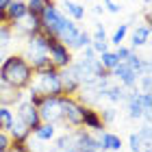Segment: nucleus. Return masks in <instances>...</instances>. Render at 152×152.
I'll list each match as a JSON object with an SVG mask.
<instances>
[{
	"mask_svg": "<svg viewBox=\"0 0 152 152\" xmlns=\"http://www.w3.org/2000/svg\"><path fill=\"white\" fill-rule=\"evenodd\" d=\"M31 76H33V67L24 57H18V54L7 57L0 65V80L9 87H15V89L26 87L31 83Z\"/></svg>",
	"mask_w": 152,
	"mask_h": 152,
	"instance_id": "nucleus-1",
	"label": "nucleus"
},
{
	"mask_svg": "<svg viewBox=\"0 0 152 152\" xmlns=\"http://www.w3.org/2000/svg\"><path fill=\"white\" fill-rule=\"evenodd\" d=\"M37 113H39V120L48 122V124L63 120V113H61V96H44V100L37 107Z\"/></svg>",
	"mask_w": 152,
	"mask_h": 152,
	"instance_id": "nucleus-2",
	"label": "nucleus"
},
{
	"mask_svg": "<svg viewBox=\"0 0 152 152\" xmlns=\"http://www.w3.org/2000/svg\"><path fill=\"white\" fill-rule=\"evenodd\" d=\"M48 57H50L54 67H67L72 63V54L67 50V46H63L57 37L48 35Z\"/></svg>",
	"mask_w": 152,
	"mask_h": 152,
	"instance_id": "nucleus-3",
	"label": "nucleus"
},
{
	"mask_svg": "<svg viewBox=\"0 0 152 152\" xmlns=\"http://www.w3.org/2000/svg\"><path fill=\"white\" fill-rule=\"evenodd\" d=\"M35 89L41 94V96H61V76L57 70H50V72H44L39 74V80Z\"/></svg>",
	"mask_w": 152,
	"mask_h": 152,
	"instance_id": "nucleus-4",
	"label": "nucleus"
},
{
	"mask_svg": "<svg viewBox=\"0 0 152 152\" xmlns=\"http://www.w3.org/2000/svg\"><path fill=\"white\" fill-rule=\"evenodd\" d=\"M61 113L72 126H83V107L76 100L67 98V96H61Z\"/></svg>",
	"mask_w": 152,
	"mask_h": 152,
	"instance_id": "nucleus-5",
	"label": "nucleus"
},
{
	"mask_svg": "<svg viewBox=\"0 0 152 152\" xmlns=\"http://www.w3.org/2000/svg\"><path fill=\"white\" fill-rule=\"evenodd\" d=\"M18 117H20V122H22L24 126L31 130V133H35V130L39 128V124H41L39 113H37V107L31 104V102H22V104H20Z\"/></svg>",
	"mask_w": 152,
	"mask_h": 152,
	"instance_id": "nucleus-6",
	"label": "nucleus"
},
{
	"mask_svg": "<svg viewBox=\"0 0 152 152\" xmlns=\"http://www.w3.org/2000/svg\"><path fill=\"white\" fill-rule=\"evenodd\" d=\"M111 72H113V76L120 78V83H122L124 87H135V85H137V78H139V74L133 72L126 63H124V61H120V63H117Z\"/></svg>",
	"mask_w": 152,
	"mask_h": 152,
	"instance_id": "nucleus-7",
	"label": "nucleus"
},
{
	"mask_svg": "<svg viewBox=\"0 0 152 152\" xmlns=\"http://www.w3.org/2000/svg\"><path fill=\"white\" fill-rule=\"evenodd\" d=\"M76 35H78V26L65 18L63 24L59 26V31H57V35H54V37H57L63 46H72V41L76 39Z\"/></svg>",
	"mask_w": 152,
	"mask_h": 152,
	"instance_id": "nucleus-8",
	"label": "nucleus"
},
{
	"mask_svg": "<svg viewBox=\"0 0 152 152\" xmlns=\"http://www.w3.org/2000/svg\"><path fill=\"white\" fill-rule=\"evenodd\" d=\"M7 20H9V22H18V20H22L26 13V2L24 0H11L9 2V7H7Z\"/></svg>",
	"mask_w": 152,
	"mask_h": 152,
	"instance_id": "nucleus-9",
	"label": "nucleus"
},
{
	"mask_svg": "<svg viewBox=\"0 0 152 152\" xmlns=\"http://www.w3.org/2000/svg\"><path fill=\"white\" fill-rule=\"evenodd\" d=\"M83 124L91 130H102V120H100L98 111H94L89 107H83Z\"/></svg>",
	"mask_w": 152,
	"mask_h": 152,
	"instance_id": "nucleus-10",
	"label": "nucleus"
},
{
	"mask_svg": "<svg viewBox=\"0 0 152 152\" xmlns=\"http://www.w3.org/2000/svg\"><path fill=\"white\" fill-rule=\"evenodd\" d=\"M20 100H22V94H20L15 87L4 85L2 89H0V107H7V104H11V102H20Z\"/></svg>",
	"mask_w": 152,
	"mask_h": 152,
	"instance_id": "nucleus-11",
	"label": "nucleus"
},
{
	"mask_svg": "<svg viewBox=\"0 0 152 152\" xmlns=\"http://www.w3.org/2000/svg\"><path fill=\"white\" fill-rule=\"evenodd\" d=\"M124 100H128V115L133 117V120H139L143 115V107L139 102V94H128Z\"/></svg>",
	"mask_w": 152,
	"mask_h": 152,
	"instance_id": "nucleus-12",
	"label": "nucleus"
},
{
	"mask_svg": "<svg viewBox=\"0 0 152 152\" xmlns=\"http://www.w3.org/2000/svg\"><path fill=\"white\" fill-rule=\"evenodd\" d=\"M9 130H11V137L15 139V143H24V141H26V137L31 135V130L26 128L22 122H20V117H18V120H13V124H11V128H9Z\"/></svg>",
	"mask_w": 152,
	"mask_h": 152,
	"instance_id": "nucleus-13",
	"label": "nucleus"
},
{
	"mask_svg": "<svg viewBox=\"0 0 152 152\" xmlns=\"http://www.w3.org/2000/svg\"><path fill=\"white\" fill-rule=\"evenodd\" d=\"M100 98H109L111 102H122L124 98H126V91H124L122 87H117V85H111V87H104L102 91H98Z\"/></svg>",
	"mask_w": 152,
	"mask_h": 152,
	"instance_id": "nucleus-14",
	"label": "nucleus"
},
{
	"mask_svg": "<svg viewBox=\"0 0 152 152\" xmlns=\"http://www.w3.org/2000/svg\"><path fill=\"white\" fill-rule=\"evenodd\" d=\"M54 2L52 0H28L26 2V11L31 13V15H35V18H41V13H44L46 7H52Z\"/></svg>",
	"mask_w": 152,
	"mask_h": 152,
	"instance_id": "nucleus-15",
	"label": "nucleus"
},
{
	"mask_svg": "<svg viewBox=\"0 0 152 152\" xmlns=\"http://www.w3.org/2000/svg\"><path fill=\"white\" fill-rule=\"evenodd\" d=\"M100 143H102L104 150H122V139L117 135H113V133H102Z\"/></svg>",
	"mask_w": 152,
	"mask_h": 152,
	"instance_id": "nucleus-16",
	"label": "nucleus"
},
{
	"mask_svg": "<svg viewBox=\"0 0 152 152\" xmlns=\"http://www.w3.org/2000/svg\"><path fill=\"white\" fill-rule=\"evenodd\" d=\"M148 39H150V26H137L135 33H133V46H143V44H148Z\"/></svg>",
	"mask_w": 152,
	"mask_h": 152,
	"instance_id": "nucleus-17",
	"label": "nucleus"
},
{
	"mask_svg": "<svg viewBox=\"0 0 152 152\" xmlns=\"http://www.w3.org/2000/svg\"><path fill=\"white\" fill-rule=\"evenodd\" d=\"M98 61H100V65H102V67H104V70H107V72H111V70H113V67H115L117 63H120V59H117V57H115V52H109V50H107V52H102Z\"/></svg>",
	"mask_w": 152,
	"mask_h": 152,
	"instance_id": "nucleus-18",
	"label": "nucleus"
},
{
	"mask_svg": "<svg viewBox=\"0 0 152 152\" xmlns=\"http://www.w3.org/2000/svg\"><path fill=\"white\" fill-rule=\"evenodd\" d=\"M35 135H37V139L41 141H50L52 137H54V124H39V128L35 130Z\"/></svg>",
	"mask_w": 152,
	"mask_h": 152,
	"instance_id": "nucleus-19",
	"label": "nucleus"
},
{
	"mask_svg": "<svg viewBox=\"0 0 152 152\" xmlns=\"http://www.w3.org/2000/svg\"><path fill=\"white\" fill-rule=\"evenodd\" d=\"M65 11L70 13L74 20H83V18H85V9H83L78 2H70V0H65Z\"/></svg>",
	"mask_w": 152,
	"mask_h": 152,
	"instance_id": "nucleus-20",
	"label": "nucleus"
},
{
	"mask_svg": "<svg viewBox=\"0 0 152 152\" xmlns=\"http://www.w3.org/2000/svg\"><path fill=\"white\" fill-rule=\"evenodd\" d=\"M89 44H91V35L87 31H78V35H76V39L72 41L70 48H87Z\"/></svg>",
	"mask_w": 152,
	"mask_h": 152,
	"instance_id": "nucleus-21",
	"label": "nucleus"
},
{
	"mask_svg": "<svg viewBox=\"0 0 152 152\" xmlns=\"http://www.w3.org/2000/svg\"><path fill=\"white\" fill-rule=\"evenodd\" d=\"M124 63H126V65H128L133 72L141 74V67H143V59H141V57H137V54H133V52H130V54H128V59L124 61Z\"/></svg>",
	"mask_w": 152,
	"mask_h": 152,
	"instance_id": "nucleus-22",
	"label": "nucleus"
},
{
	"mask_svg": "<svg viewBox=\"0 0 152 152\" xmlns=\"http://www.w3.org/2000/svg\"><path fill=\"white\" fill-rule=\"evenodd\" d=\"M11 124H13V113H11L7 107H0V128H7V130H9Z\"/></svg>",
	"mask_w": 152,
	"mask_h": 152,
	"instance_id": "nucleus-23",
	"label": "nucleus"
},
{
	"mask_svg": "<svg viewBox=\"0 0 152 152\" xmlns=\"http://www.w3.org/2000/svg\"><path fill=\"white\" fill-rule=\"evenodd\" d=\"M126 33H128V24H122L120 28H117V31L113 33V37H111V44L120 46L122 41H124V37H126Z\"/></svg>",
	"mask_w": 152,
	"mask_h": 152,
	"instance_id": "nucleus-24",
	"label": "nucleus"
},
{
	"mask_svg": "<svg viewBox=\"0 0 152 152\" xmlns=\"http://www.w3.org/2000/svg\"><path fill=\"white\" fill-rule=\"evenodd\" d=\"M128 141H130V150H133V152H141L143 150V141H141L139 133H130Z\"/></svg>",
	"mask_w": 152,
	"mask_h": 152,
	"instance_id": "nucleus-25",
	"label": "nucleus"
},
{
	"mask_svg": "<svg viewBox=\"0 0 152 152\" xmlns=\"http://www.w3.org/2000/svg\"><path fill=\"white\" fill-rule=\"evenodd\" d=\"M139 102H141L143 111H152V96H150V91L139 94Z\"/></svg>",
	"mask_w": 152,
	"mask_h": 152,
	"instance_id": "nucleus-26",
	"label": "nucleus"
},
{
	"mask_svg": "<svg viewBox=\"0 0 152 152\" xmlns=\"http://www.w3.org/2000/svg\"><path fill=\"white\" fill-rule=\"evenodd\" d=\"M9 148H11V137L0 130V152H7Z\"/></svg>",
	"mask_w": 152,
	"mask_h": 152,
	"instance_id": "nucleus-27",
	"label": "nucleus"
},
{
	"mask_svg": "<svg viewBox=\"0 0 152 152\" xmlns=\"http://www.w3.org/2000/svg\"><path fill=\"white\" fill-rule=\"evenodd\" d=\"M89 46L94 48V52H100V54L109 50V46H107V39H104V41H91Z\"/></svg>",
	"mask_w": 152,
	"mask_h": 152,
	"instance_id": "nucleus-28",
	"label": "nucleus"
},
{
	"mask_svg": "<svg viewBox=\"0 0 152 152\" xmlns=\"http://www.w3.org/2000/svg\"><path fill=\"white\" fill-rule=\"evenodd\" d=\"M100 120H102V124H104V122H113V120H115V109H113V107L104 109V111H102V117H100Z\"/></svg>",
	"mask_w": 152,
	"mask_h": 152,
	"instance_id": "nucleus-29",
	"label": "nucleus"
},
{
	"mask_svg": "<svg viewBox=\"0 0 152 152\" xmlns=\"http://www.w3.org/2000/svg\"><path fill=\"white\" fill-rule=\"evenodd\" d=\"M130 52H133V50H130V48H122V46H117V50H115V57L120 59V61H126Z\"/></svg>",
	"mask_w": 152,
	"mask_h": 152,
	"instance_id": "nucleus-30",
	"label": "nucleus"
},
{
	"mask_svg": "<svg viewBox=\"0 0 152 152\" xmlns=\"http://www.w3.org/2000/svg\"><path fill=\"white\" fill-rule=\"evenodd\" d=\"M139 137H141L143 146H146V143H150V124H146V126H141V130H139Z\"/></svg>",
	"mask_w": 152,
	"mask_h": 152,
	"instance_id": "nucleus-31",
	"label": "nucleus"
},
{
	"mask_svg": "<svg viewBox=\"0 0 152 152\" xmlns=\"http://www.w3.org/2000/svg\"><path fill=\"white\" fill-rule=\"evenodd\" d=\"M91 41H104V28H102V24H98V28H96Z\"/></svg>",
	"mask_w": 152,
	"mask_h": 152,
	"instance_id": "nucleus-32",
	"label": "nucleus"
},
{
	"mask_svg": "<svg viewBox=\"0 0 152 152\" xmlns=\"http://www.w3.org/2000/svg\"><path fill=\"white\" fill-rule=\"evenodd\" d=\"M150 76H141V89H143V91H150Z\"/></svg>",
	"mask_w": 152,
	"mask_h": 152,
	"instance_id": "nucleus-33",
	"label": "nucleus"
},
{
	"mask_svg": "<svg viewBox=\"0 0 152 152\" xmlns=\"http://www.w3.org/2000/svg\"><path fill=\"white\" fill-rule=\"evenodd\" d=\"M107 9L111 11V13H120V9H122V7H120V4H115L113 0H111V2H107Z\"/></svg>",
	"mask_w": 152,
	"mask_h": 152,
	"instance_id": "nucleus-34",
	"label": "nucleus"
},
{
	"mask_svg": "<svg viewBox=\"0 0 152 152\" xmlns=\"http://www.w3.org/2000/svg\"><path fill=\"white\" fill-rule=\"evenodd\" d=\"M7 152H26V148H24V143H15V146L9 148Z\"/></svg>",
	"mask_w": 152,
	"mask_h": 152,
	"instance_id": "nucleus-35",
	"label": "nucleus"
},
{
	"mask_svg": "<svg viewBox=\"0 0 152 152\" xmlns=\"http://www.w3.org/2000/svg\"><path fill=\"white\" fill-rule=\"evenodd\" d=\"M85 59H96V52H94V48H91V46H87V48H85Z\"/></svg>",
	"mask_w": 152,
	"mask_h": 152,
	"instance_id": "nucleus-36",
	"label": "nucleus"
},
{
	"mask_svg": "<svg viewBox=\"0 0 152 152\" xmlns=\"http://www.w3.org/2000/svg\"><path fill=\"white\" fill-rule=\"evenodd\" d=\"M11 0H0V11H7V7H9Z\"/></svg>",
	"mask_w": 152,
	"mask_h": 152,
	"instance_id": "nucleus-37",
	"label": "nucleus"
},
{
	"mask_svg": "<svg viewBox=\"0 0 152 152\" xmlns=\"http://www.w3.org/2000/svg\"><path fill=\"white\" fill-rule=\"evenodd\" d=\"M102 11H104V7H102V4H98V7H94V13H96V15H100Z\"/></svg>",
	"mask_w": 152,
	"mask_h": 152,
	"instance_id": "nucleus-38",
	"label": "nucleus"
},
{
	"mask_svg": "<svg viewBox=\"0 0 152 152\" xmlns=\"http://www.w3.org/2000/svg\"><path fill=\"white\" fill-rule=\"evenodd\" d=\"M61 152H80L76 146H70V148H65V150H61Z\"/></svg>",
	"mask_w": 152,
	"mask_h": 152,
	"instance_id": "nucleus-39",
	"label": "nucleus"
},
{
	"mask_svg": "<svg viewBox=\"0 0 152 152\" xmlns=\"http://www.w3.org/2000/svg\"><path fill=\"white\" fill-rule=\"evenodd\" d=\"M4 22H7V13L0 11V24H4Z\"/></svg>",
	"mask_w": 152,
	"mask_h": 152,
	"instance_id": "nucleus-40",
	"label": "nucleus"
},
{
	"mask_svg": "<svg viewBox=\"0 0 152 152\" xmlns=\"http://www.w3.org/2000/svg\"><path fill=\"white\" fill-rule=\"evenodd\" d=\"M143 2H146V7H150V0H143Z\"/></svg>",
	"mask_w": 152,
	"mask_h": 152,
	"instance_id": "nucleus-41",
	"label": "nucleus"
},
{
	"mask_svg": "<svg viewBox=\"0 0 152 152\" xmlns=\"http://www.w3.org/2000/svg\"><path fill=\"white\" fill-rule=\"evenodd\" d=\"M107 2H111V0H104V4H107Z\"/></svg>",
	"mask_w": 152,
	"mask_h": 152,
	"instance_id": "nucleus-42",
	"label": "nucleus"
},
{
	"mask_svg": "<svg viewBox=\"0 0 152 152\" xmlns=\"http://www.w3.org/2000/svg\"><path fill=\"white\" fill-rule=\"evenodd\" d=\"M0 130H2V128H0Z\"/></svg>",
	"mask_w": 152,
	"mask_h": 152,
	"instance_id": "nucleus-43",
	"label": "nucleus"
}]
</instances>
